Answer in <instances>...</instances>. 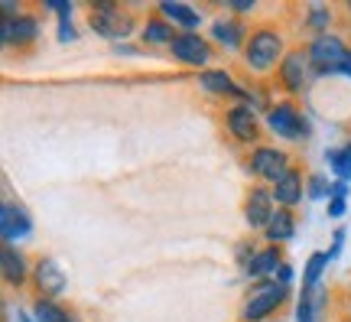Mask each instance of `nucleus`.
<instances>
[{
    "label": "nucleus",
    "instance_id": "obj_1",
    "mask_svg": "<svg viewBox=\"0 0 351 322\" xmlns=\"http://www.w3.org/2000/svg\"><path fill=\"white\" fill-rule=\"evenodd\" d=\"M287 46H283V36L276 33L274 26H257L247 43H244V62L254 72H270V69H280L283 56H287Z\"/></svg>",
    "mask_w": 351,
    "mask_h": 322
},
{
    "label": "nucleus",
    "instance_id": "obj_2",
    "mask_svg": "<svg viewBox=\"0 0 351 322\" xmlns=\"http://www.w3.org/2000/svg\"><path fill=\"white\" fill-rule=\"evenodd\" d=\"M287 299H289V286H283L280 280H257L251 297L244 299V306H241V319L244 322L270 319L274 312H280V306Z\"/></svg>",
    "mask_w": 351,
    "mask_h": 322
},
{
    "label": "nucleus",
    "instance_id": "obj_3",
    "mask_svg": "<svg viewBox=\"0 0 351 322\" xmlns=\"http://www.w3.org/2000/svg\"><path fill=\"white\" fill-rule=\"evenodd\" d=\"M88 26H91V33L111 39V43H121L124 36L134 33V16L121 10L117 3H111V0H98L88 10Z\"/></svg>",
    "mask_w": 351,
    "mask_h": 322
},
{
    "label": "nucleus",
    "instance_id": "obj_4",
    "mask_svg": "<svg viewBox=\"0 0 351 322\" xmlns=\"http://www.w3.org/2000/svg\"><path fill=\"white\" fill-rule=\"evenodd\" d=\"M306 52H309L313 78H332V75H341V62L348 56V46L341 43V36L326 33V36H313Z\"/></svg>",
    "mask_w": 351,
    "mask_h": 322
},
{
    "label": "nucleus",
    "instance_id": "obj_5",
    "mask_svg": "<svg viewBox=\"0 0 351 322\" xmlns=\"http://www.w3.org/2000/svg\"><path fill=\"white\" fill-rule=\"evenodd\" d=\"M267 127H270L276 137H283V140H306V137L313 134L309 117H306L293 101H280L276 108H270V111H267Z\"/></svg>",
    "mask_w": 351,
    "mask_h": 322
},
{
    "label": "nucleus",
    "instance_id": "obj_6",
    "mask_svg": "<svg viewBox=\"0 0 351 322\" xmlns=\"http://www.w3.org/2000/svg\"><path fill=\"white\" fill-rule=\"evenodd\" d=\"M309 78H313V65H309V52L306 49H289L283 56V62L276 69V82L287 95H302L309 88Z\"/></svg>",
    "mask_w": 351,
    "mask_h": 322
},
{
    "label": "nucleus",
    "instance_id": "obj_7",
    "mask_svg": "<svg viewBox=\"0 0 351 322\" xmlns=\"http://www.w3.org/2000/svg\"><path fill=\"white\" fill-rule=\"evenodd\" d=\"M276 215V202L274 192L263 186H251L244 196V222L251 225V231H267L270 218Z\"/></svg>",
    "mask_w": 351,
    "mask_h": 322
},
{
    "label": "nucleus",
    "instance_id": "obj_8",
    "mask_svg": "<svg viewBox=\"0 0 351 322\" xmlns=\"http://www.w3.org/2000/svg\"><path fill=\"white\" fill-rule=\"evenodd\" d=\"M33 286L43 299H56L69 286V277H65L62 264L56 257H39L36 267H33Z\"/></svg>",
    "mask_w": 351,
    "mask_h": 322
},
{
    "label": "nucleus",
    "instance_id": "obj_9",
    "mask_svg": "<svg viewBox=\"0 0 351 322\" xmlns=\"http://www.w3.org/2000/svg\"><path fill=\"white\" fill-rule=\"evenodd\" d=\"M169 52H173V59H179L182 65H195V69L208 65V59L215 56L212 43L205 36H199V33H179V36L173 39Z\"/></svg>",
    "mask_w": 351,
    "mask_h": 322
},
{
    "label": "nucleus",
    "instance_id": "obj_10",
    "mask_svg": "<svg viewBox=\"0 0 351 322\" xmlns=\"http://www.w3.org/2000/svg\"><path fill=\"white\" fill-rule=\"evenodd\" d=\"M289 170V157L283 153V150L276 147H257L251 153V173L257 176V179H263V183H270V186H276L280 183V176Z\"/></svg>",
    "mask_w": 351,
    "mask_h": 322
},
{
    "label": "nucleus",
    "instance_id": "obj_11",
    "mask_svg": "<svg viewBox=\"0 0 351 322\" xmlns=\"http://www.w3.org/2000/svg\"><path fill=\"white\" fill-rule=\"evenodd\" d=\"M29 231H33L29 211H26L20 202L7 198V202L0 205V235H3V244L23 241V238H29Z\"/></svg>",
    "mask_w": 351,
    "mask_h": 322
},
{
    "label": "nucleus",
    "instance_id": "obj_12",
    "mask_svg": "<svg viewBox=\"0 0 351 322\" xmlns=\"http://www.w3.org/2000/svg\"><path fill=\"white\" fill-rule=\"evenodd\" d=\"M225 127L238 143H257V137H261V121L251 104H231L225 111Z\"/></svg>",
    "mask_w": 351,
    "mask_h": 322
},
{
    "label": "nucleus",
    "instance_id": "obj_13",
    "mask_svg": "<svg viewBox=\"0 0 351 322\" xmlns=\"http://www.w3.org/2000/svg\"><path fill=\"white\" fill-rule=\"evenodd\" d=\"M39 39V20L33 13H20L13 20H3L0 26V43L3 46H16V49H26Z\"/></svg>",
    "mask_w": 351,
    "mask_h": 322
},
{
    "label": "nucleus",
    "instance_id": "obj_14",
    "mask_svg": "<svg viewBox=\"0 0 351 322\" xmlns=\"http://www.w3.org/2000/svg\"><path fill=\"white\" fill-rule=\"evenodd\" d=\"M199 82H202V88H208L212 95H221V98L238 101V104H244L247 95H251V91H244V88H241L238 82L225 72V69H205V72L199 75Z\"/></svg>",
    "mask_w": 351,
    "mask_h": 322
},
{
    "label": "nucleus",
    "instance_id": "obj_15",
    "mask_svg": "<svg viewBox=\"0 0 351 322\" xmlns=\"http://www.w3.org/2000/svg\"><path fill=\"white\" fill-rule=\"evenodd\" d=\"M208 36H212L218 46H225V49H244L247 30H244V20H238V16H218V20L208 26Z\"/></svg>",
    "mask_w": 351,
    "mask_h": 322
},
{
    "label": "nucleus",
    "instance_id": "obj_16",
    "mask_svg": "<svg viewBox=\"0 0 351 322\" xmlns=\"http://www.w3.org/2000/svg\"><path fill=\"white\" fill-rule=\"evenodd\" d=\"M270 192H274V202L280 205V209H293V205H300V202H302V192H306L302 170L289 166L287 173L280 176V183H276V186H270Z\"/></svg>",
    "mask_w": 351,
    "mask_h": 322
},
{
    "label": "nucleus",
    "instance_id": "obj_17",
    "mask_svg": "<svg viewBox=\"0 0 351 322\" xmlns=\"http://www.w3.org/2000/svg\"><path fill=\"white\" fill-rule=\"evenodd\" d=\"M326 303H328L326 286L322 284L306 286V290H302V297H300V303H296V322H322Z\"/></svg>",
    "mask_w": 351,
    "mask_h": 322
},
{
    "label": "nucleus",
    "instance_id": "obj_18",
    "mask_svg": "<svg viewBox=\"0 0 351 322\" xmlns=\"http://www.w3.org/2000/svg\"><path fill=\"white\" fill-rule=\"evenodd\" d=\"M0 271H3V284L13 286V290H20L26 284V277H29L26 257L13 244H3V251H0Z\"/></svg>",
    "mask_w": 351,
    "mask_h": 322
},
{
    "label": "nucleus",
    "instance_id": "obj_19",
    "mask_svg": "<svg viewBox=\"0 0 351 322\" xmlns=\"http://www.w3.org/2000/svg\"><path fill=\"white\" fill-rule=\"evenodd\" d=\"M283 264H287V260H283V251H280V244H270V248H263L261 254L254 257V264L244 273L251 277L254 284H257V280H274L276 271H280Z\"/></svg>",
    "mask_w": 351,
    "mask_h": 322
},
{
    "label": "nucleus",
    "instance_id": "obj_20",
    "mask_svg": "<svg viewBox=\"0 0 351 322\" xmlns=\"http://www.w3.org/2000/svg\"><path fill=\"white\" fill-rule=\"evenodd\" d=\"M156 10H160V16H166V20H169L173 26H179L182 33H195V30L202 26V16H199L195 10H192V7H186V3H176V0H163V3H160Z\"/></svg>",
    "mask_w": 351,
    "mask_h": 322
},
{
    "label": "nucleus",
    "instance_id": "obj_21",
    "mask_svg": "<svg viewBox=\"0 0 351 322\" xmlns=\"http://www.w3.org/2000/svg\"><path fill=\"white\" fill-rule=\"evenodd\" d=\"M176 36H179V33H176V26L169 23L166 16H150L147 26H143V33H140L143 46H173Z\"/></svg>",
    "mask_w": 351,
    "mask_h": 322
},
{
    "label": "nucleus",
    "instance_id": "obj_22",
    "mask_svg": "<svg viewBox=\"0 0 351 322\" xmlns=\"http://www.w3.org/2000/svg\"><path fill=\"white\" fill-rule=\"evenodd\" d=\"M293 235H296V215H293V209H276V215L270 218L263 238H267L270 244H283V241H289Z\"/></svg>",
    "mask_w": 351,
    "mask_h": 322
},
{
    "label": "nucleus",
    "instance_id": "obj_23",
    "mask_svg": "<svg viewBox=\"0 0 351 322\" xmlns=\"http://www.w3.org/2000/svg\"><path fill=\"white\" fill-rule=\"evenodd\" d=\"M33 319L36 322H75V316L65 310V306H59L56 299L36 297V303H33Z\"/></svg>",
    "mask_w": 351,
    "mask_h": 322
},
{
    "label": "nucleus",
    "instance_id": "obj_24",
    "mask_svg": "<svg viewBox=\"0 0 351 322\" xmlns=\"http://www.w3.org/2000/svg\"><path fill=\"white\" fill-rule=\"evenodd\" d=\"M328 264H332L328 251H313V254H309V260H306V271H302V290H306V286L322 284V273H326Z\"/></svg>",
    "mask_w": 351,
    "mask_h": 322
},
{
    "label": "nucleus",
    "instance_id": "obj_25",
    "mask_svg": "<svg viewBox=\"0 0 351 322\" xmlns=\"http://www.w3.org/2000/svg\"><path fill=\"white\" fill-rule=\"evenodd\" d=\"M306 26H309V33H315V36H326L328 26H332V10L322 7V3H313L309 16H306Z\"/></svg>",
    "mask_w": 351,
    "mask_h": 322
},
{
    "label": "nucleus",
    "instance_id": "obj_26",
    "mask_svg": "<svg viewBox=\"0 0 351 322\" xmlns=\"http://www.w3.org/2000/svg\"><path fill=\"white\" fill-rule=\"evenodd\" d=\"M345 196H348V183L335 179V183H332V198H328V209H326L328 218H341V215H345V209H348Z\"/></svg>",
    "mask_w": 351,
    "mask_h": 322
},
{
    "label": "nucleus",
    "instance_id": "obj_27",
    "mask_svg": "<svg viewBox=\"0 0 351 322\" xmlns=\"http://www.w3.org/2000/svg\"><path fill=\"white\" fill-rule=\"evenodd\" d=\"M306 196L313 198V202H322V198H332V183H328L322 173H313L309 179H306Z\"/></svg>",
    "mask_w": 351,
    "mask_h": 322
},
{
    "label": "nucleus",
    "instance_id": "obj_28",
    "mask_svg": "<svg viewBox=\"0 0 351 322\" xmlns=\"http://www.w3.org/2000/svg\"><path fill=\"white\" fill-rule=\"evenodd\" d=\"M257 254H261V251L254 248V241H241V244H238V264H241V271H247Z\"/></svg>",
    "mask_w": 351,
    "mask_h": 322
},
{
    "label": "nucleus",
    "instance_id": "obj_29",
    "mask_svg": "<svg viewBox=\"0 0 351 322\" xmlns=\"http://www.w3.org/2000/svg\"><path fill=\"white\" fill-rule=\"evenodd\" d=\"M59 43H75L78 33H75V26H72V20H59Z\"/></svg>",
    "mask_w": 351,
    "mask_h": 322
},
{
    "label": "nucleus",
    "instance_id": "obj_30",
    "mask_svg": "<svg viewBox=\"0 0 351 322\" xmlns=\"http://www.w3.org/2000/svg\"><path fill=\"white\" fill-rule=\"evenodd\" d=\"M52 13H59V20H72V3L69 0H49L46 3Z\"/></svg>",
    "mask_w": 351,
    "mask_h": 322
},
{
    "label": "nucleus",
    "instance_id": "obj_31",
    "mask_svg": "<svg viewBox=\"0 0 351 322\" xmlns=\"http://www.w3.org/2000/svg\"><path fill=\"white\" fill-rule=\"evenodd\" d=\"M332 235H335V238H332V248H328V257L335 260V257L341 254V248H345V235H348V231H345V228H335Z\"/></svg>",
    "mask_w": 351,
    "mask_h": 322
},
{
    "label": "nucleus",
    "instance_id": "obj_32",
    "mask_svg": "<svg viewBox=\"0 0 351 322\" xmlns=\"http://www.w3.org/2000/svg\"><path fill=\"white\" fill-rule=\"evenodd\" d=\"M274 280H280V284H283V286H293V267H289V264H283V267L276 271V277H274Z\"/></svg>",
    "mask_w": 351,
    "mask_h": 322
},
{
    "label": "nucleus",
    "instance_id": "obj_33",
    "mask_svg": "<svg viewBox=\"0 0 351 322\" xmlns=\"http://www.w3.org/2000/svg\"><path fill=\"white\" fill-rule=\"evenodd\" d=\"M114 52H117V56H140V49L130 46V43H114Z\"/></svg>",
    "mask_w": 351,
    "mask_h": 322
},
{
    "label": "nucleus",
    "instance_id": "obj_34",
    "mask_svg": "<svg viewBox=\"0 0 351 322\" xmlns=\"http://www.w3.org/2000/svg\"><path fill=\"white\" fill-rule=\"evenodd\" d=\"M228 7H231L234 13H247V10H254V0H231Z\"/></svg>",
    "mask_w": 351,
    "mask_h": 322
},
{
    "label": "nucleus",
    "instance_id": "obj_35",
    "mask_svg": "<svg viewBox=\"0 0 351 322\" xmlns=\"http://www.w3.org/2000/svg\"><path fill=\"white\" fill-rule=\"evenodd\" d=\"M341 75L351 78V49H348V56H345V62H341Z\"/></svg>",
    "mask_w": 351,
    "mask_h": 322
}]
</instances>
